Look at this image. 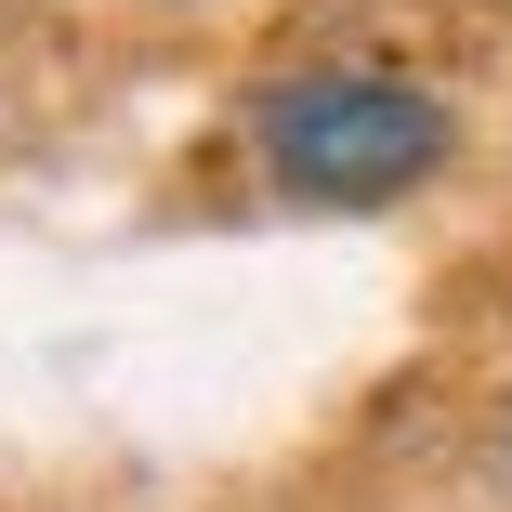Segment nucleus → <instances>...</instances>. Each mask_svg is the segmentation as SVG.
I'll use <instances>...</instances> for the list:
<instances>
[{
    "instance_id": "f257e3e1",
    "label": "nucleus",
    "mask_w": 512,
    "mask_h": 512,
    "mask_svg": "<svg viewBox=\"0 0 512 512\" xmlns=\"http://www.w3.org/2000/svg\"><path fill=\"white\" fill-rule=\"evenodd\" d=\"M447 92H421L407 66H289L250 92V158L302 211H394L447 171Z\"/></svg>"
}]
</instances>
